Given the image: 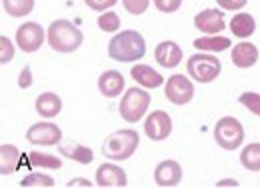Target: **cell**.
Returning <instances> with one entry per match:
<instances>
[{
  "mask_svg": "<svg viewBox=\"0 0 260 188\" xmlns=\"http://www.w3.org/2000/svg\"><path fill=\"white\" fill-rule=\"evenodd\" d=\"M146 54V42L136 30L118 32L108 42V56L116 62H136L144 58Z\"/></svg>",
  "mask_w": 260,
  "mask_h": 188,
  "instance_id": "obj_1",
  "label": "cell"
},
{
  "mask_svg": "<svg viewBox=\"0 0 260 188\" xmlns=\"http://www.w3.org/2000/svg\"><path fill=\"white\" fill-rule=\"evenodd\" d=\"M84 36L78 26H74L70 20H54L48 28V44L56 52H74L80 48Z\"/></svg>",
  "mask_w": 260,
  "mask_h": 188,
  "instance_id": "obj_2",
  "label": "cell"
},
{
  "mask_svg": "<svg viewBox=\"0 0 260 188\" xmlns=\"http://www.w3.org/2000/svg\"><path fill=\"white\" fill-rule=\"evenodd\" d=\"M140 144V136L132 128H122L112 132L104 142H102V154L108 160H128L134 150Z\"/></svg>",
  "mask_w": 260,
  "mask_h": 188,
  "instance_id": "obj_3",
  "label": "cell"
},
{
  "mask_svg": "<svg viewBox=\"0 0 260 188\" xmlns=\"http://www.w3.org/2000/svg\"><path fill=\"white\" fill-rule=\"evenodd\" d=\"M188 68V74L198 80L200 84H206V82H212L214 78H218L220 70H222V62L212 56V54H192L186 62Z\"/></svg>",
  "mask_w": 260,
  "mask_h": 188,
  "instance_id": "obj_4",
  "label": "cell"
},
{
  "mask_svg": "<svg viewBox=\"0 0 260 188\" xmlns=\"http://www.w3.org/2000/svg\"><path fill=\"white\" fill-rule=\"evenodd\" d=\"M148 106H150V94L140 88H128L120 100L118 110L126 122H138L148 110Z\"/></svg>",
  "mask_w": 260,
  "mask_h": 188,
  "instance_id": "obj_5",
  "label": "cell"
},
{
  "mask_svg": "<svg viewBox=\"0 0 260 188\" xmlns=\"http://www.w3.org/2000/svg\"><path fill=\"white\" fill-rule=\"evenodd\" d=\"M214 138L220 148L236 150L244 140V128L240 124V120H236L232 116H224L214 126Z\"/></svg>",
  "mask_w": 260,
  "mask_h": 188,
  "instance_id": "obj_6",
  "label": "cell"
},
{
  "mask_svg": "<svg viewBox=\"0 0 260 188\" xmlns=\"http://www.w3.org/2000/svg\"><path fill=\"white\" fill-rule=\"evenodd\" d=\"M164 96L172 102V104H188L194 96V84L184 76V74H174L166 80L164 86Z\"/></svg>",
  "mask_w": 260,
  "mask_h": 188,
  "instance_id": "obj_7",
  "label": "cell"
},
{
  "mask_svg": "<svg viewBox=\"0 0 260 188\" xmlns=\"http://www.w3.org/2000/svg\"><path fill=\"white\" fill-rule=\"evenodd\" d=\"M62 138L60 128L52 122H36L26 130V140L30 144H42V146H58Z\"/></svg>",
  "mask_w": 260,
  "mask_h": 188,
  "instance_id": "obj_8",
  "label": "cell"
},
{
  "mask_svg": "<svg viewBox=\"0 0 260 188\" xmlns=\"http://www.w3.org/2000/svg\"><path fill=\"white\" fill-rule=\"evenodd\" d=\"M144 132L150 140H164L170 136L172 132V120L170 114L164 110H154L148 114L146 122H144Z\"/></svg>",
  "mask_w": 260,
  "mask_h": 188,
  "instance_id": "obj_9",
  "label": "cell"
},
{
  "mask_svg": "<svg viewBox=\"0 0 260 188\" xmlns=\"http://www.w3.org/2000/svg\"><path fill=\"white\" fill-rule=\"evenodd\" d=\"M44 42V30L40 24L36 22H26L16 30V44L24 50V52H34L42 46Z\"/></svg>",
  "mask_w": 260,
  "mask_h": 188,
  "instance_id": "obj_10",
  "label": "cell"
},
{
  "mask_svg": "<svg viewBox=\"0 0 260 188\" xmlns=\"http://www.w3.org/2000/svg\"><path fill=\"white\" fill-rule=\"evenodd\" d=\"M194 26L200 32H206V34H218L226 26L224 14L216 8H206V10L198 12L194 16Z\"/></svg>",
  "mask_w": 260,
  "mask_h": 188,
  "instance_id": "obj_11",
  "label": "cell"
},
{
  "mask_svg": "<svg viewBox=\"0 0 260 188\" xmlns=\"http://www.w3.org/2000/svg\"><path fill=\"white\" fill-rule=\"evenodd\" d=\"M96 184L98 186H126V172L112 164V162H106V164H100L96 170Z\"/></svg>",
  "mask_w": 260,
  "mask_h": 188,
  "instance_id": "obj_12",
  "label": "cell"
},
{
  "mask_svg": "<svg viewBox=\"0 0 260 188\" xmlns=\"http://www.w3.org/2000/svg\"><path fill=\"white\" fill-rule=\"evenodd\" d=\"M154 180L158 186H176L182 180V168L176 160H162L154 170Z\"/></svg>",
  "mask_w": 260,
  "mask_h": 188,
  "instance_id": "obj_13",
  "label": "cell"
},
{
  "mask_svg": "<svg viewBox=\"0 0 260 188\" xmlns=\"http://www.w3.org/2000/svg\"><path fill=\"white\" fill-rule=\"evenodd\" d=\"M98 90L102 92V96H108V98L120 96L124 90V76L118 70L102 72L100 78H98Z\"/></svg>",
  "mask_w": 260,
  "mask_h": 188,
  "instance_id": "obj_14",
  "label": "cell"
},
{
  "mask_svg": "<svg viewBox=\"0 0 260 188\" xmlns=\"http://www.w3.org/2000/svg\"><path fill=\"white\" fill-rule=\"evenodd\" d=\"M154 58L156 62L164 66V68H174L178 66L182 60V48L176 44V42H170V40H164L156 46L154 50Z\"/></svg>",
  "mask_w": 260,
  "mask_h": 188,
  "instance_id": "obj_15",
  "label": "cell"
},
{
  "mask_svg": "<svg viewBox=\"0 0 260 188\" xmlns=\"http://www.w3.org/2000/svg\"><path fill=\"white\" fill-rule=\"evenodd\" d=\"M132 78L144 86V88H158L164 84V78L152 68V66H146V64H134L132 70H130Z\"/></svg>",
  "mask_w": 260,
  "mask_h": 188,
  "instance_id": "obj_16",
  "label": "cell"
},
{
  "mask_svg": "<svg viewBox=\"0 0 260 188\" xmlns=\"http://www.w3.org/2000/svg\"><path fill=\"white\" fill-rule=\"evenodd\" d=\"M234 66L238 68H250L258 62V48L250 42H240L232 48V54H230Z\"/></svg>",
  "mask_w": 260,
  "mask_h": 188,
  "instance_id": "obj_17",
  "label": "cell"
},
{
  "mask_svg": "<svg viewBox=\"0 0 260 188\" xmlns=\"http://www.w3.org/2000/svg\"><path fill=\"white\" fill-rule=\"evenodd\" d=\"M62 110V100L54 92H42L36 98V112L42 118H54Z\"/></svg>",
  "mask_w": 260,
  "mask_h": 188,
  "instance_id": "obj_18",
  "label": "cell"
},
{
  "mask_svg": "<svg viewBox=\"0 0 260 188\" xmlns=\"http://www.w3.org/2000/svg\"><path fill=\"white\" fill-rule=\"evenodd\" d=\"M18 164H20V150L12 144H2L0 146V172L8 176L16 172Z\"/></svg>",
  "mask_w": 260,
  "mask_h": 188,
  "instance_id": "obj_19",
  "label": "cell"
},
{
  "mask_svg": "<svg viewBox=\"0 0 260 188\" xmlns=\"http://www.w3.org/2000/svg\"><path fill=\"white\" fill-rule=\"evenodd\" d=\"M58 152L62 156L70 158V160H76L80 164H90L92 162V150L82 146V144H76V142H64V144H58Z\"/></svg>",
  "mask_w": 260,
  "mask_h": 188,
  "instance_id": "obj_20",
  "label": "cell"
},
{
  "mask_svg": "<svg viewBox=\"0 0 260 188\" xmlns=\"http://www.w3.org/2000/svg\"><path fill=\"white\" fill-rule=\"evenodd\" d=\"M230 30L234 32V36H238V38H248V36H252L254 30H256V22H254V18L250 14L240 12V14L232 16Z\"/></svg>",
  "mask_w": 260,
  "mask_h": 188,
  "instance_id": "obj_21",
  "label": "cell"
},
{
  "mask_svg": "<svg viewBox=\"0 0 260 188\" xmlns=\"http://www.w3.org/2000/svg\"><path fill=\"white\" fill-rule=\"evenodd\" d=\"M230 38L228 36H218V34H210V36H204V38H196L194 40V48L198 50H208V52H222L230 48Z\"/></svg>",
  "mask_w": 260,
  "mask_h": 188,
  "instance_id": "obj_22",
  "label": "cell"
},
{
  "mask_svg": "<svg viewBox=\"0 0 260 188\" xmlns=\"http://www.w3.org/2000/svg\"><path fill=\"white\" fill-rule=\"evenodd\" d=\"M240 162L246 170H252V172H258L260 170V144H248L244 146V150L240 152Z\"/></svg>",
  "mask_w": 260,
  "mask_h": 188,
  "instance_id": "obj_23",
  "label": "cell"
},
{
  "mask_svg": "<svg viewBox=\"0 0 260 188\" xmlns=\"http://www.w3.org/2000/svg\"><path fill=\"white\" fill-rule=\"evenodd\" d=\"M2 6L10 16L20 18V16H26L32 12L34 0H2Z\"/></svg>",
  "mask_w": 260,
  "mask_h": 188,
  "instance_id": "obj_24",
  "label": "cell"
},
{
  "mask_svg": "<svg viewBox=\"0 0 260 188\" xmlns=\"http://www.w3.org/2000/svg\"><path fill=\"white\" fill-rule=\"evenodd\" d=\"M30 158V166H36V168H60L62 166V160H58L52 154H42V152H30L28 154Z\"/></svg>",
  "mask_w": 260,
  "mask_h": 188,
  "instance_id": "obj_25",
  "label": "cell"
},
{
  "mask_svg": "<svg viewBox=\"0 0 260 188\" xmlns=\"http://www.w3.org/2000/svg\"><path fill=\"white\" fill-rule=\"evenodd\" d=\"M98 26L104 32H116L120 28V16L116 12H104L102 16H98Z\"/></svg>",
  "mask_w": 260,
  "mask_h": 188,
  "instance_id": "obj_26",
  "label": "cell"
},
{
  "mask_svg": "<svg viewBox=\"0 0 260 188\" xmlns=\"http://www.w3.org/2000/svg\"><path fill=\"white\" fill-rule=\"evenodd\" d=\"M238 102L242 106H246L250 112H254L256 116H260V94L258 92H242L238 96Z\"/></svg>",
  "mask_w": 260,
  "mask_h": 188,
  "instance_id": "obj_27",
  "label": "cell"
},
{
  "mask_svg": "<svg viewBox=\"0 0 260 188\" xmlns=\"http://www.w3.org/2000/svg\"><path fill=\"white\" fill-rule=\"evenodd\" d=\"M20 186H54V180L46 174H28L26 178L20 180Z\"/></svg>",
  "mask_w": 260,
  "mask_h": 188,
  "instance_id": "obj_28",
  "label": "cell"
},
{
  "mask_svg": "<svg viewBox=\"0 0 260 188\" xmlns=\"http://www.w3.org/2000/svg\"><path fill=\"white\" fill-rule=\"evenodd\" d=\"M122 4H124V8L128 10L130 14L138 16V14L146 12V8H148L150 0H122Z\"/></svg>",
  "mask_w": 260,
  "mask_h": 188,
  "instance_id": "obj_29",
  "label": "cell"
},
{
  "mask_svg": "<svg viewBox=\"0 0 260 188\" xmlns=\"http://www.w3.org/2000/svg\"><path fill=\"white\" fill-rule=\"evenodd\" d=\"M154 6L160 10V12H176L180 6H182V0H154Z\"/></svg>",
  "mask_w": 260,
  "mask_h": 188,
  "instance_id": "obj_30",
  "label": "cell"
},
{
  "mask_svg": "<svg viewBox=\"0 0 260 188\" xmlns=\"http://www.w3.org/2000/svg\"><path fill=\"white\" fill-rule=\"evenodd\" d=\"M0 44H2V56H0V62L6 64L8 60H12V56H14V46H12V42H10L6 36L0 38Z\"/></svg>",
  "mask_w": 260,
  "mask_h": 188,
  "instance_id": "obj_31",
  "label": "cell"
},
{
  "mask_svg": "<svg viewBox=\"0 0 260 188\" xmlns=\"http://www.w3.org/2000/svg\"><path fill=\"white\" fill-rule=\"evenodd\" d=\"M84 2H86V6H88L90 10L102 12V10H106V8H112L118 0H84Z\"/></svg>",
  "mask_w": 260,
  "mask_h": 188,
  "instance_id": "obj_32",
  "label": "cell"
},
{
  "mask_svg": "<svg viewBox=\"0 0 260 188\" xmlns=\"http://www.w3.org/2000/svg\"><path fill=\"white\" fill-rule=\"evenodd\" d=\"M32 84V74H30V66H24L22 72H20V80H18V86L20 88H28Z\"/></svg>",
  "mask_w": 260,
  "mask_h": 188,
  "instance_id": "obj_33",
  "label": "cell"
},
{
  "mask_svg": "<svg viewBox=\"0 0 260 188\" xmlns=\"http://www.w3.org/2000/svg\"><path fill=\"white\" fill-rule=\"evenodd\" d=\"M224 10H238V8H242L248 0H216Z\"/></svg>",
  "mask_w": 260,
  "mask_h": 188,
  "instance_id": "obj_34",
  "label": "cell"
},
{
  "mask_svg": "<svg viewBox=\"0 0 260 188\" xmlns=\"http://www.w3.org/2000/svg\"><path fill=\"white\" fill-rule=\"evenodd\" d=\"M78 184H84V186H90V182H88V180H70V182H68V186H78Z\"/></svg>",
  "mask_w": 260,
  "mask_h": 188,
  "instance_id": "obj_35",
  "label": "cell"
},
{
  "mask_svg": "<svg viewBox=\"0 0 260 188\" xmlns=\"http://www.w3.org/2000/svg\"><path fill=\"white\" fill-rule=\"evenodd\" d=\"M218 184H234V186H238L236 180H222V182H218Z\"/></svg>",
  "mask_w": 260,
  "mask_h": 188,
  "instance_id": "obj_36",
  "label": "cell"
}]
</instances>
